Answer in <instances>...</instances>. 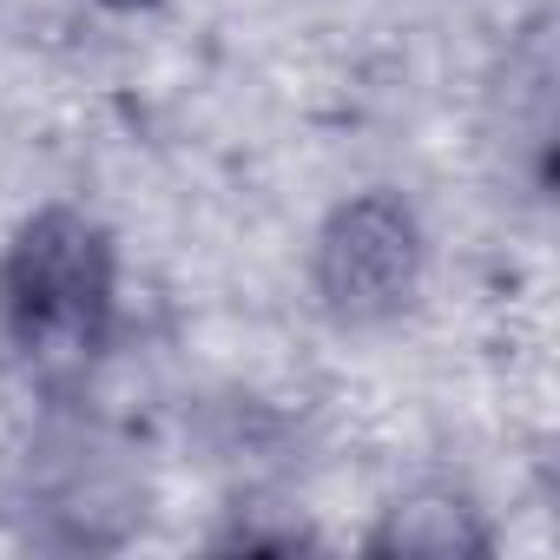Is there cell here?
Wrapping results in <instances>:
<instances>
[{"label":"cell","instance_id":"1","mask_svg":"<svg viewBox=\"0 0 560 560\" xmlns=\"http://www.w3.org/2000/svg\"><path fill=\"white\" fill-rule=\"evenodd\" d=\"M106 291L100 237L80 218H40L8 264V330L40 370L80 363L106 330Z\"/></svg>","mask_w":560,"mask_h":560},{"label":"cell","instance_id":"2","mask_svg":"<svg viewBox=\"0 0 560 560\" xmlns=\"http://www.w3.org/2000/svg\"><path fill=\"white\" fill-rule=\"evenodd\" d=\"M409 264H416V244H409V224L383 205H363L337 224L330 237V291L350 304V311H370V304H389L402 298L409 284Z\"/></svg>","mask_w":560,"mask_h":560}]
</instances>
